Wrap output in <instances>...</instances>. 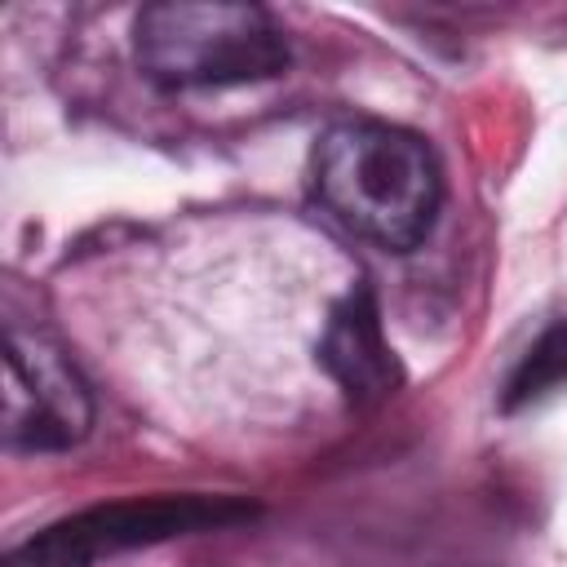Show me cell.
Wrapping results in <instances>:
<instances>
[{"label":"cell","mask_w":567,"mask_h":567,"mask_svg":"<svg viewBox=\"0 0 567 567\" xmlns=\"http://www.w3.org/2000/svg\"><path fill=\"white\" fill-rule=\"evenodd\" d=\"M319 363L341 385V394L350 403H381L385 394L399 390V381H403L399 359H394V350L381 332V315L363 288L332 306L323 337H319Z\"/></svg>","instance_id":"5"},{"label":"cell","mask_w":567,"mask_h":567,"mask_svg":"<svg viewBox=\"0 0 567 567\" xmlns=\"http://www.w3.org/2000/svg\"><path fill=\"white\" fill-rule=\"evenodd\" d=\"M567 381V319H554L505 381V408H527Z\"/></svg>","instance_id":"6"},{"label":"cell","mask_w":567,"mask_h":567,"mask_svg":"<svg viewBox=\"0 0 567 567\" xmlns=\"http://www.w3.org/2000/svg\"><path fill=\"white\" fill-rule=\"evenodd\" d=\"M137 66L168 89H217L270 80L288 66V40L261 4L173 0L133 22Z\"/></svg>","instance_id":"2"},{"label":"cell","mask_w":567,"mask_h":567,"mask_svg":"<svg viewBox=\"0 0 567 567\" xmlns=\"http://www.w3.org/2000/svg\"><path fill=\"white\" fill-rule=\"evenodd\" d=\"M315 190L350 235L408 252L439 217L443 173L416 133L385 120H341L315 146Z\"/></svg>","instance_id":"1"},{"label":"cell","mask_w":567,"mask_h":567,"mask_svg":"<svg viewBox=\"0 0 567 567\" xmlns=\"http://www.w3.org/2000/svg\"><path fill=\"white\" fill-rule=\"evenodd\" d=\"M244 505L230 501H204V496H182V501H137V505H111V509H89L75 514L35 540L18 545L4 567H89L102 554L128 549V545H151L168 540L195 527H217L230 518H244Z\"/></svg>","instance_id":"4"},{"label":"cell","mask_w":567,"mask_h":567,"mask_svg":"<svg viewBox=\"0 0 567 567\" xmlns=\"http://www.w3.org/2000/svg\"><path fill=\"white\" fill-rule=\"evenodd\" d=\"M93 425V399L75 363L40 332L9 328L4 350V443L22 452H62Z\"/></svg>","instance_id":"3"}]
</instances>
